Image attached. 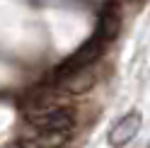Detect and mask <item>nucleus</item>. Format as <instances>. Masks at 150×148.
I'll list each match as a JSON object with an SVG mask.
<instances>
[{"label":"nucleus","instance_id":"nucleus-5","mask_svg":"<svg viewBox=\"0 0 150 148\" xmlns=\"http://www.w3.org/2000/svg\"><path fill=\"white\" fill-rule=\"evenodd\" d=\"M121 32V15L116 7H104L99 15V24H97V34L102 36L104 41L116 39Z\"/></svg>","mask_w":150,"mask_h":148},{"label":"nucleus","instance_id":"nucleus-3","mask_svg":"<svg viewBox=\"0 0 150 148\" xmlns=\"http://www.w3.org/2000/svg\"><path fill=\"white\" fill-rule=\"evenodd\" d=\"M140 126H143V114H140L138 109H131L128 114H124L119 122H114V126L109 129V134H107L109 146L111 148H124L126 143H131L138 136Z\"/></svg>","mask_w":150,"mask_h":148},{"label":"nucleus","instance_id":"nucleus-6","mask_svg":"<svg viewBox=\"0 0 150 148\" xmlns=\"http://www.w3.org/2000/svg\"><path fill=\"white\" fill-rule=\"evenodd\" d=\"M70 138V131H34L27 146L32 148H63Z\"/></svg>","mask_w":150,"mask_h":148},{"label":"nucleus","instance_id":"nucleus-2","mask_svg":"<svg viewBox=\"0 0 150 148\" xmlns=\"http://www.w3.org/2000/svg\"><path fill=\"white\" fill-rule=\"evenodd\" d=\"M104 39H102L99 34H95L92 39H87L85 44L80 46L78 51L73 53L70 58H65L63 61V66L56 70V78H61V75H68V73H75V70H80V68H87V66H92L97 58H99V53H102V49H104Z\"/></svg>","mask_w":150,"mask_h":148},{"label":"nucleus","instance_id":"nucleus-4","mask_svg":"<svg viewBox=\"0 0 150 148\" xmlns=\"http://www.w3.org/2000/svg\"><path fill=\"white\" fill-rule=\"evenodd\" d=\"M99 80V73H95V68L87 66V68H80L75 73H68V75H61L58 78V85L70 92V95H82V92H87L95 88V83Z\"/></svg>","mask_w":150,"mask_h":148},{"label":"nucleus","instance_id":"nucleus-1","mask_svg":"<svg viewBox=\"0 0 150 148\" xmlns=\"http://www.w3.org/2000/svg\"><path fill=\"white\" fill-rule=\"evenodd\" d=\"M27 124L34 131H70L75 117L68 107L61 105H39L27 112Z\"/></svg>","mask_w":150,"mask_h":148}]
</instances>
